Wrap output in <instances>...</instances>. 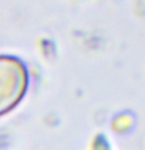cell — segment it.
Returning <instances> with one entry per match:
<instances>
[{
  "label": "cell",
  "instance_id": "1",
  "mask_svg": "<svg viewBox=\"0 0 145 150\" xmlns=\"http://www.w3.org/2000/svg\"><path fill=\"white\" fill-rule=\"evenodd\" d=\"M28 88V72L20 59L14 56L0 58V114L16 108Z\"/></svg>",
  "mask_w": 145,
  "mask_h": 150
}]
</instances>
